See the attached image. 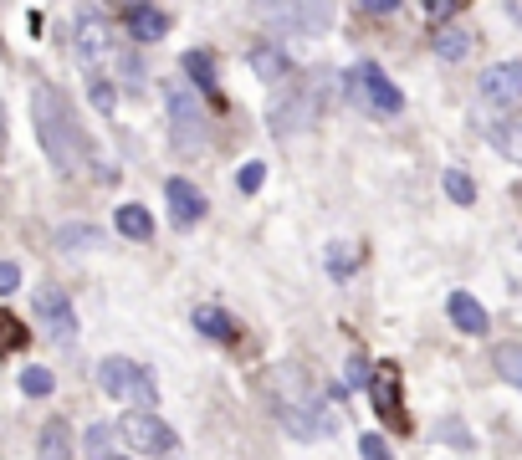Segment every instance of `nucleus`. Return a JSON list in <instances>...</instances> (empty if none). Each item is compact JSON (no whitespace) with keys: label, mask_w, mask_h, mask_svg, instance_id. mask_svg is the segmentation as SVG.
Here are the masks:
<instances>
[{"label":"nucleus","mask_w":522,"mask_h":460,"mask_svg":"<svg viewBox=\"0 0 522 460\" xmlns=\"http://www.w3.org/2000/svg\"><path fill=\"white\" fill-rule=\"evenodd\" d=\"M348 92H354L359 103H369L379 118H395V113L405 108V92L389 82V72H384L379 62H359L354 72H348Z\"/></svg>","instance_id":"nucleus-6"},{"label":"nucleus","mask_w":522,"mask_h":460,"mask_svg":"<svg viewBox=\"0 0 522 460\" xmlns=\"http://www.w3.org/2000/svg\"><path fill=\"white\" fill-rule=\"evenodd\" d=\"M256 16L277 31H302V6L297 0H256Z\"/></svg>","instance_id":"nucleus-17"},{"label":"nucleus","mask_w":522,"mask_h":460,"mask_svg":"<svg viewBox=\"0 0 522 460\" xmlns=\"http://www.w3.org/2000/svg\"><path fill=\"white\" fill-rule=\"evenodd\" d=\"M21 287V266L16 261H0V297H11Z\"/></svg>","instance_id":"nucleus-32"},{"label":"nucleus","mask_w":522,"mask_h":460,"mask_svg":"<svg viewBox=\"0 0 522 460\" xmlns=\"http://www.w3.org/2000/svg\"><path fill=\"white\" fill-rule=\"evenodd\" d=\"M261 179H267V164H261V159H251L241 174H236V184H241V195H256L261 190Z\"/></svg>","instance_id":"nucleus-30"},{"label":"nucleus","mask_w":522,"mask_h":460,"mask_svg":"<svg viewBox=\"0 0 522 460\" xmlns=\"http://www.w3.org/2000/svg\"><path fill=\"white\" fill-rule=\"evenodd\" d=\"M164 103H169V138H174V149L180 154H200L205 149V138H210V118L195 98V87L190 82H169L164 87Z\"/></svg>","instance_id":"nucleus-3"},{"label":"nucleus","mask_w":522,"mask_h":460,"mask_svg":"<svg viewBox=\"0 0 522 460\" xmlns=\"http://www.w3.org/2000/svg\"><path fill=\"white\" fill-rule=\"evenodd\" d=\"M369 374H374V368L354 353V358H348V384H354V389H369Z\"/></svg>","instance_id":"nucleus-33"},{"label":"nucleus","mask_w":522,"mask_h":460,"mask_svg":"<svg viewBox=\"0 0 522 460\" xmlns=\"http://www.w3.org/2000/svg\"><path fill=\"white\" fill-rule=\"evenodd\" d=\"M369 399H374V409H379L384 425L405 430V409H400V363H374V374H369Z\"/></svg>","instance_id":"nucleus-9"},{"label":"nucleus","mask_w":522,"mask_h":460,"mask_svg":"<svg viewBox=\"0 0 522 460\" xmlns=\"http://www.w3.org/2000/svg\"><path fill=\"white\" fill-rule=\"evenodd\" d=\"M446 312H451V322H456L461 333H471V338H482V333H487V307L476 302L471 292H451Z\"/></svg>","instance_id":"nucleus-14"},{"label":"nucleus","mask_w":522,"mask_h":460,"mask_svg":"<svg viewBox=\"0 0 522 460\" xmlns=\"http://www.w3.org/2000/svg\"><path fill=\"white\" fill-rule=\"evenodd\" d=\"M57 246H62V251H87V246H103V230H98V225H62V230H57Z\"/></svg>","instance_id":"nucleus-22"},{"label":"nucleus","mask_w":522,"mask_h":460,"mask_svg":"<svg viewBox=\"0 0 522 460\" xmlns=\"http://www.w3.org/2000/svg\"><path fill=\"white\" fill-rule=\"evenodd\" d=\"M31 307H36V317H41V328H47L57 343H72L77 338V317H72V297L62 292V287H41L36 297H31Z\"/></svg>","instance_id":"nucleus-8"},{"label":"nucleus","mask_w":522,"mask_h":460,"mask_svg":"<svg viewBox=\"0 0 522 460\" xmlns=\"http://www.w3.org/2000/svg\"><path fill=\"white\" fill-rule=\"evenodd\" d=\"M267 118H272V133H297L302 123H313V92L308 87H287Z\"/></svg>","instance_id":"nucleus-11"},{"label":"nucleus","mask_w":522,"mask_h":460,"mask_svg":"<svg viewBox=\"0 0 522 460\" xmlns=\"http://www.w3.org/2000/svg\"><path fill=\"white\" fill-rule=\"evenodd\" d=\"M128 31H134V41H159L169 31V16L139 0V6H128Z\"/></svg>","instance_id":"nucleus-16"},{"label":"nucleus","mask_w":522,"mask_h":460,"mask_svg":"<svg viewBox=\"0 0 522 460\" xmlns=\"http://www.w3.org/2000/svg\"><path fill=\"white\" fill-rule=\"evenodd\" d=\"M31 123H36V138H41V149H47V159L62 174L82 164V133H77L72 108L62 103V92L52 82H36L31 87Z\"/></svg>","instance_id":"nucleus-1"},{"label":"nucleus","mask_w":522,"mask_h":460,"mask_svg":"<svg viewBox=\"0 0 522 460\" xmlns=\"http://www.w3.org/2000/svg\"><path fill=\"white\" fill-rule=\"evenodd\" d=\"M52 389H57L52 368H21V394H31V399H47Z\"/></svg>","instance_id":"nucleus-27"},{"label":"nucleus","mask_w":522,"mask_h":460,"mask_svg":"<svg viewBox=\"0 0 522 460\" xmlns=\"http://www.w3.org/2000/svg\"><path fill=\"white\" fill-rule=\"evenodd\" d=\"M487 133H492V144H497V149H502L512 164H522V113H512V118H497Z\"/></svg>","instance_id":"nucleus-20"},{"label":"nucleus","mask_w":522,"mask_h":460,"mask_svg":"<svg viewBox=\"0 0 522 460\" xmlns=\"http://www.w3.org/2000/svg\"><path fill=\"white\" fill-rule=\"evenodd\" d=\"M98 389L113 394V399H134L139 409H154L159 404L154 374H149V368H139L134 358H103L98 363Z\"/></svg>","instance_id":"nucleus-4"},{"label":"nucleus","mask_w":522,"mask_h":460,"mask_svg":"<svg viewBox=\"0 0 522 460\" xmlns=\"http://www.w3.org/2000/svg\"><path fill=\"white\" fill-rule=\"evenodd\" d=\"M87 92H93V108H98L103 118H113V108H118V92H113V82H108L103 72H93V77H87Z\"/></svg>","instance_id":"nucleus-26"},{"label":"nucleus","mask_w":522,"mask_h":460,"mask_svg":"<svg viewBox=\"0 0 522 460\" xmlns=\"http://www.w3.org/2000/svg\"><path fill=\"white\" fill-rule=\"evenodd\" d=\"M180 62H185V72L195 77L200 92H215V62H210V52H185Z\"/></svg>","instance_id":"nucleus-24"},{"label":"nucleus","mask_w":522,"mask_h":460,"mask_svg":"<svg viewBox=\"0 0 522 460\" xmlns=\"http://www.w3.org/2000/svg\"><path fill=\"white\" fill-rule=\"evenodd\" d=\"M118 435H123L128 450H139V455H174L180 450V435H174L154 409H128L118 420Z\"/></svg>","instance_id":"nucleus-5"},{"label":"nucleus","mask_w":522,"mask_h":460,"mask_svg":"<svg viewBox=\"0 0 522 460\" xmlns=\"http://www.w3.org/2000/svg\"><path fill=\"white\" fill-rule=\"evenodd\" d=\"M36 460H72V430H67V420H47V425H41Z\"/></svg>","instance_id":"nucleus-15"},{"label":"nucleus","mask_w":522,"mask_h":460,"mask_svg":"<svg viewBox=\"0 0 522 460\" xmlns=\"http://www.w3.org/2000/svg\"><path fill=\"white\" fill-rule=\"evenodd\" d=\"M359 11H369V16H389V11H400V0H359Z\"/></svg>","instance_id":"nucleus-35"},{"label":"nucleus","mask_w":522,"mask_h":460,"mask_svg":"<svg viewBox=\"0 0 522 460\" xmlns=\"http://www.w3.org/2000/svg\"><path fill=\"white\" fill-rule=\"evenodd\" d=\"M446 440H451V445H466V430H461V425L451 420V425H446Z\"/></svg>","instance_id":"nucleus-36"},{"label":"nucleus","mask_w":522,"mask_h":460,"mask_svg":"<svg viewBox=\"0 0 522 460\" xmlns=\"http://www.w3.org/2000/svg\"><path fill=\"white\" fill-rule=\"evenodd\" d=\"M277 420L292 430V435H302V440H313V435H333V409L323 404V394L302 379V368L297 363H287L282 368V379H277Z\"/></svg>","instance_id":"nucleus-2"},{"label":"nucleus","mask_w":522,"mask_h":460,"mask_svg":"<svg viewBox=\"0 0 522 460\" xmlns=\"http://www.w3.org/2000/svg\"><path fill=\"white\" fill-rule=\"evenodd\" d=\"M190 322L205 333V338H215V343H236V322L221 312V307H195L190 312Z\"/></svg>","instance_id":"nucleus-18"},{"label":"nucleus","mask_w":522,"mask_h":460,"mask_svg":"<svg viewBox=\"0 0 522 460\" xmlns=\"http://www.w3.org/2000/svg\"><path fill=\"white\" fill-rule=\"evenodd\" d=\"M72 57L82 62L87 77L103 72V67L113 62V26H108L103 16H82L77 31H72Z\"/></svg>","instance_id":"nucleus-7"},{"label":"nucleus","mask_w":522,"mask_h":460,"mask_svg":"<svg viewBox=\"0 0 522 460\" xmlns=\"http://www.w3.org/2000/svg\"><path fill=\"white\" fill-rule=\"evenodd\" d=\"M246 62H251V72H256L261 82H287V77H292V57L282 52L277 41H256Z\"/></svg>","instance_id":"nucleus-13"},{"label":"nucleus","mask_w":522,"mask_h":460,"mask_svg":"<svg viewBox=\"0 0 522 460\" xmlns=\"http://www.w3.org/2000/svg\"><path fill=\"white\" fill-rule=\"evenodd\" d=\"M164 195H169V220H174V225H185V230H190V225H200V220H205V210H210V205H205V195L195 190L190 179H169V184H164Z\"/></svg>","instance_id":"nucleus-12"},{"label":"nucleus","mask_w":522,"mask_h":460,"mask_svg":"<svg viewBox=\"0 0 522 460\" xmlns=\"http://www.w3.org/2000/svg\"><path fill=\"white\" fill-rule=\"evenodd\" d=\"M451 6H456V0H430V16H446Z\"/></svg>","instance_id":"nucleus-37"},{"label":"nucleus","mask_w":522,"mask_h":460,"mask_svg":"<svg viewBox=\"0 0 522 460\" xmlns=\"http://www.w3.org/2000/svg\"><path fill=\"white\" fill-rule=\"evenodd\" d=\"M0 138H6V103H0Z\"/></svg>","instance_id":"nucleus-38"},{"label":"nucleus","mask_w":522,"mask_h":460,"mask_svg":"<svg viewBox=\"0 0 522 460\" xmlns=\"http://www.w3.org/2000/svg\"><path fill=\"white\" fill-rule=\"evenodd\" d=\"M26 333H21V322L16 317H0V348H16Z\"/></svg>","instance_id":"nucleus-34"},{"label":"nucleus","mask_w":522,"mask_h":460,"mask_svg":"<svg viewBox=\"0 0 522 460\" xmlns=\"http://www.w3.org/2000/svg\"><path fill=\"white\" fill-rule=\"evenodd\" d=\"M82 445H87V460H113V425H93Z\"/></svg>","instance_id":"nucleus-29"},{"label":"nucleus","mask_w":522,"mask_h":460,"mask_svg":"<svg viewBox=\"0 0 522 460\" xmlns=\"http://www.w3.org/2000/svg\"><path fill=\"white\" fill-rule=\"evenodd\" d=\"M482 103H492V108H522V62H492L482 72Z\"/></svg>","instance_id":"nucleus-10"},{"label":"nucleus","mask_w":522,"mask_h":460,"mask_svg":"<svg viewBox=\"0 0 522 460\" xmlns=\"http://www.w3.org/2000/svg\"><path fill=\"white\" fill-rule=\"evenodd\" d=\"M359 261H364V251H359L354 241H333V246H328V271H333V276H348Z\"/></svg>","instance_id":"nucleus-23"},{"label":"nucleus","mask_w":522,"mask_h":460,"mask_svg":"<svg viewBox=\"0 0 522 460\" xmlns=\"http://www.w3.org/2000/svg\"><path fill=\"white\" fill-rule=\"evenodd\" d=\"M466 52H471V36L461 26H441V31H435V57H441V62H461Z\"/></svg>","instance_id":"nucleus-21"},{"label":"nucleus","mask_w":522,"mask_h":460,"mask_svg":"<svg viewBox=\"0 0 522 460\" xmlns=\"http://www.w3.org/2000/svg\"><path fill=\"white\" fill-rule=\"evenodd\" d=\"M492 363L502 368V379H512V384H522V343H502V348L492 353Z\"/></svg>","instance_id":"nucleus-28"},{"label":"nucleus","mask_w":522,"mask_h":460,"mask_svg":"<svg viewBox=\"0 0 522 460\" xmlns=\"http://www.w3.org/2000/svg\"><path fill=\"white\" fill-rule=\"evenodd\" d=\"M118 236H128V241H154V215L144 210V205H118Z\"/></svg>","instance_id":"nucleus-19"},{"label":"nucleus","mask_w":522,"mask_h":460,"mask_svg":"<svg viewBox=\"0 0 522 460\" xmlns=\"http://www.w3.org/2000/svg\"><path fill=\"white\" fill-rule=\"evenodd\" d=\"M359 455L364 460H395V455H389V445H384V435H359Z\"/></svg>","instance_id":"nucleus-31"},{"label":"nucleus","mask_w":522,"mask_h":460,"mask_svg":"<svg viewBox=\"0 0 522 460\" xmlns=\"http://www.w3.org/2000/svg\"><path fill=\"white\" fill-rule=\"evenodd\" d=\"M441 184H446V195H451L456 205H476V184H471V174H466V169H446V174H441Z\"/></svg>","instance_id":"nucleus-25"}]
</instances>
